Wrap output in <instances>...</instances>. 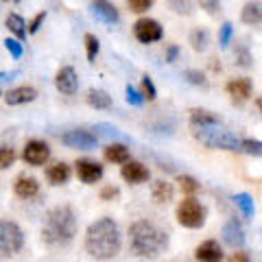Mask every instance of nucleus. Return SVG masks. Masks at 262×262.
<instances>
[{
    "label": "nucleus",
    "instance_id": "obj_1",
    "mask_svg": "<svg viewBox=\"0 0 262 262\" xmlns=\"http://www.w3.org/2000/svg\"><path fill=\"white\" fill-rule=\"evenodd\" d=\"M129 249L138 258L155 260L160 258L170 245V236L164 227L149 219H138L129 225Z\"/></svg>",
    "mask_w": 262,
    "mask_h": 262
},
{
    "label": "nucleus",
    "instance_id": "obj_2",
    "mask_svg": "<svg viewBox=\"0 0 262 262\" xmlns=\"http://www.w3.org/2000/svg\"><path fill=\"white\" fill-rule=\"evenodd\" d=\"M85 251L94 260H112L122 249V232L110 216H101L85 229Z\"/></svg>",
    "mask_w": 262,
    "mask_h": 262
},
{
    "label": "nucleus",
    "instance_id": "obj_3",
    "mask_svg": "<svg viewBox=\"0 0 262 262\" xmlns=\"http://www.w3.org/2000/svg\"><path fill=\"white\" fill-rule=\"evenodd\" d=\"M79 232V221L72 206L61 203L46 212L42 225V243L48 247H66L75 241Z\"/></svg>",
    "mask_w": 262,
    "mask_h": 262
},
{
    "label": "nucleus",
    "instance_id": "obj_4",
    "mask_svg": "<svg viewBox=\"0 0 262 262\" xmlns=\"http://www.w3.org/2000/svg\"><path fill=\"white\" fill-rule=\"evenodd\" d=\"M192 136L208 149H219V151H241L243 138L232 134L229 129L219 125H208V127H196Z\"/></svg>",
    "mask_w": 262,
    "mask_h": 262
},
{
    "label": "nucleus",
    "instance_id": "obj_5",
    "mask_svg": "<svg viewBox=\"0 0 262 262\" xmlns=\"http://www.w3.org/2000/svg\"><path fill=\"white\" fill-rule=\"evenodd\" d=\"M24 247L22 227L11 219H0V260L18 256Z\"/></svg>",
    "mask_w": 262,
    "mask_h": 262
},
{
    "label": "nucleus",
    "instance_id": "obj_6",
    "mask_svg": "<svg viewBox=\"0 0 262 262\" xmlns=\"http://www.w3.org/2000/svg\"><path fill=\"white\" fill-rule=\"evenodd\" d=\"M177 223L186 229H199L206 225L208 219V208L203 206L194 196H184V201H179L177 206Z\"/></svg>",
    "mask_w": 262,
    "mask_h": 262
},
{
    "label": "nucleus",
    "instance_id": "obj_7",
    "mask_svg": "<svg viewBox=\"0 0 262 262\" xmlns=\"http://www.w3.org/2000/svg\"><path fill=\"white\" fill-rule=\"evenodd\" d=\"M134 35L136 39L140 44H155V42H160V39L164 37V29H162V24L158 20H153V18H140V20H136L134 24Z\"/></svg>",
    "mask_w": 262,
    "mask_h": 262
},
{
    "label": "nucleus",
    "instance_id": "obj_8",
    "mask_svg": "<svg viewBox=\"0 0 262 262\" xmlns=\"http://www.w3.org/2000/svg\"><path fill=\"white\" fill-rule=\"evenodd\" d=\"M61 144L68 149H79V151H92L98 144V136L88 129H70L61 136Z\"/></svg>",
    "mask_w": 262,
    "mask_h": 262
},
{
    "label": "nucleus",
    "instance_id": "obj_9",
    "mask_svg": "<svg viewBox=\"0 0 262 262\" xmlns=\"http://www.w3.org/2000/svg\"><path fill=\"white\" fill-rule=\"evenodd\" d=\"M22 160L27 162L29 166H44V164L51 160V146L44 140H29L22 151Z\"/></svg>",
    "mask_w": 262,
    "mask_h": 262
},
{
    "label": "nucleus",
    "instance_id": "obj_10",
    "mask_svg": "<svg viewBox=\"0 0 262 262\" xmlns=\"http://www.w3.org/2000/svg\"><path fill=\"white\" fill-rule=\"evenodd\" d=\"M55 88L59 90L63 96H75L79 90V77L72 66H61L55 75Z\"/></svg>",
    "mask_w": 262,
    "mask_h": 262
},
{
    "label": "nucleus",
    "instance_id": "obj_11",
    "mask_svg": "<svg viewBox=\"0 0 262 262\" xmlns=\"http://www.w3.org/2000/svg\"><path fill=\"white\" fill-rule=\"evenodd\" d=\"M120 177L125 179L127 184H131V186H140V184H144V182H149V179H151V170L146 168L142 162L129 160L127 164H122Z\"/></svg>",
    "mask_w": 262,
    "mask_h": 262
},
{
    "label": "nucleus",
    "instance_id": "obj_12",
    "mask_svg": "<svg viewBox=\"0 0 262 262\" xmlns=\"http://www.w3.org/2000/svg\"><path fill=\"white\" fill-rule=\"evenodd\" d=\"M75 170H77V177L88 186L101 182V177H103V164L96 160H88V158L77 160Z\"/></svg>",
    "mask_w": 262,
    "mask_h": 262
},
{
    "label": "nucleus",
    "instance_id": "obj_13",
    "mask_svg": "<svg viewBox=\"0 0 262 262\" xmlns=\"http://www.w3.org/2000/svg\"><path fill=\"white\" fill-rule=\"evenodd\" d=\"M221 238H223V243L227 245V247L232 249H241L245 245V229H243V223L238 219H229L227 223L223 225V229H221Z\"/></svg>",
    "mask_w": 262,
    "mask_h": 262
},
{
    "label": "nucleus",
    "instance_id": "obj_14",
    "mask_svg": "<svg viewBox=\"0 0 262 262\" xmlns=\"http://www.w3.org/2000/svg\"><path fill=\"white\" fill-rule=\"evenodd\" d=\"M225 90H227V94L232 96V101L236 105H243L245 101H249L251 98L253 83H251V79H247V77H238V79L229 81V83L225 85Z\"/></svg>",
    "mask_w": 262,
    "mask_h": 262
},
{
    "label": "nucleus",
    "instance_id": "obj_15",
    "mask_svg": "<svg viewBox=\"0 0 262 262\" xmlns=\"http://www.w3.org/2000/svg\"><path fill=\"white\" fill-rule=\"evenodd\" d=\"M194 260L196 262H223V247L219 245V241H203L201 245H196L194 249Z\"/></svg>",
    "mask_w": 262,
    "mask_h": 262
},
{
    "label": "nucleus",
    "instance_id": "obj_16",
    "mask_svg": "<svg viewBox=\"0 0 262 262\" xmlns=\"http://www.w3.org/2000/svg\"><path fill=\"white\" fill-rule=\"evenodd\" d=\"M37 98V90L31 88V85H18L9 90V92L5 94V103L15 107V105H27V103H33Z\"/></svg>",
    "mask_w": 262,
    "mask_h": 262
},
{
    "label": "nucleus",
    "instance_id": "obj_17",
    "mask_svg": "<svg viewBox=\"0 0 262 262\" xmlns=\"http://www.w3.org/2000/svg\"><path fill=\"white\" fill-rule=\"evenodd\" d=\"M90 9H92V13L105 24H118L120 22L118 9L112 3H107V0H94V3L90 5Z\"/></svg>",
    "mask_w": 262,
    "mask_h": 262
},
{
    "label": "nucleus",
    "instance_id": "obj_18",
    "mask_svg": "<svg viewBox=\"0 0 262 262\" xmlns=\"http://www.w3.org/2000/svg\"><path fill=\"white\" fill-rule=\"evenodd\" d=\"M13 192H15V196L29 201V199H33V196H37L39 182L35 177H31V175H20L18 179H15V184H13Z\"/></svg>",
    "mask_w": 262,
    "mask_h": 262
},
{
    "label": "nucleus",
    "instance_id": "obj_19",
    "mask_svg": "<svg viewBox=\"0 0 262 262\" xmlns=\"http://www.w3.org/2000/svg\"><path fill=\"white\" fill-rule=\"evenodd\" d=\"M105 160H107L110 164H118V166H122V164H127L131 160V151L127 144L122 142H112L105 146Z\"/></svg>",
    "mask_w": 262,
    "mask_h": 262
},
{
    "label": "nucleus",
    "instance_id": "obj_20",
    "mask_svg": "<svg viewBox=\"0 0 262 262\" xmlns=\"http://www.w3.org/2000/svg\"><path fill=\"white\" fill-rule=\"evenodd\" d=\"M241 20H243V24H247V27H260L262 24V3L249 0L241 11Z\"/></svg>",
    "mask_w": 262,
    "mask_h": 262
},
{
    "label": "nucleus",
    "instance_id": "obj_21",
    "mask_svg": "<svg viewBox=\"0 0 262 262\" xmlns=\"http://www.w3.org/2000/svg\"><path fill=\"white\" fill-rule=\"evenodd\" d=\"M151 196H153V201H158V203H170L175 196V186L166 182V179H158V182H153V186H151Z\"/></svg>",
    "mask_w": 262,
    "mask_h": 262
},
{
    "label": "nucleus",
    "instance_id": "obj_22",
    "mask_svg": "<svg viewBox=\"0 0 262 262\" xmlns=\"http://www.w3.org/2000/svg\"><path fill=\"white\" fill-rule=\"evenodd\" d=\"M46 179L53 186H63L70 179V166L66 162H55L46 168Z\"/></svg>",
    "mask_w": 262,
    "mask_h": 262
},
{
    "label": "nucleus",
    "instance_id": "obj_23",
    "mask_svg": "<svg viewBox=\"0 0 262 262\" xmlns=\"http://www.w3.org/2000/svg\"><path fill=\"white\" fill-rule=\"evenodd\" d=\"M221 118L216 116L214 112H208V110H192L190 112V127H208V125H219Z\"/></svg>",
    "mask_w": 262,
    "mask_h": 262
},
{
    "label": "nucleus",
    "instance_id": "obj_24",
    "mask_svg": "<svg viewBox=\"0 0 262 262\" xmlns=\"http://www.w3.org/2000/svg\"><path fill=\"white\" fill-rule=\"evenodd\" d=\"M5 24H7V29H9V33H13L15 39H20V42L29 35V27H27V22H24V18L20 13H9Z\"/></svg>",
    "mask_w": 262,
    "mask_h": 262
},
{
    "label": "nucleus",
    "instance_id": "obj_25",
    "mask_svg": "<svg viewBox=\"0 0 262 262\" xmlns=\"http://www.w3.org/2000/svg\"><path fill=\"white\" fill-rule=\"evenodd\" d=\"M188 42H190L194 53H206L208 46H210V33H208V29H201V27L192 29L190 31V37H188Z\"/></svg>",
    "mask_w": 262,
    "mask_h": 262
},
{
    "label": "nucleus",
    "instance_id": "obj_26",
    "mask_svg": "<svg viewBox=\"0 0 262 262\" xmlns=\"http://www.w3.org/2000/svg\"><path fill=\"white\" fill-rule=\"evenodd\" d=\"M85 101H88L90 107H94V110H110V107H112V96L105 92V90L92 88V90L88 92Z\"/></svg>",
    "mask_w": 262,
    "mask_h": 262
},
{
    "label": "nucleus",
    "instance_id": "obj_27",
    "mask_svg": "<svg viewBox=\"0 0 262 262\" xmlns=\"http://www.w3.org/2000/svg\"><path fill=\"white\" fill-rule=\"evenodd\" d=\"M234 203H236V208L241 210L243 219H253V214H256V206H253V199L247 192L234 194Z\"/></svg>",
    "mask_w": 262,
    "mask_h": 262
},
{
    "label": "nucleus",
    "instance_id": "obj_28",
    "mask_svg": "<svg viewBox=\"0 0 262 262\" xmlns=\"http://www.w3.org/2000/svg\"><path fill=\"white\" fill-rule=\"evenodd\" d=\"M234 63L238 66V68H243V70L253 68V55L245 44H238L234 48Z\"/></svg>",
    "mask_w": 262,
    "mask_h": 262
},
{
    "label": "nucleus",
    "instance_id": "obj_29",
    "mask_svg": "<svg viewBox=\"0 0 262 262\" xmlns=\"http://www.w3.org/2000/svg\"><path fill=\"white\" fill-rule=\"evenodd\" d=\"M177 184H179V188H182V192L186 194V196H194L196 192H199V182L192 177V175H179L177 177Z\"/></svg>",
    "mask_w": 262,
    "mask_h": 262
},
{
    "label": "nucleus",
    "instance_id": "obj_30",
    "mask_svg": "<svg viewBox=\"0 0 262 262\" xmlns=\"http://www.w3.org/2000/svg\"><path fill=\"white\" fill-rule=\"evenodd\" d=\"M83 44H85L88 61H96V55H98V51H101V42H98V37H96V35H92V33H85Z\"/></svg>",
    "mask_w": 262,
    "mask_h": 262
},
{
    "label": "nucleus",
    "instance_id": "obj_31",
    "mask_svg": "<svg viewBox=\"0 0 262 262\" xmlns=\"http://www.w3.org/2000/svg\"><path fill=\"white\" fill-rule=\"evenodd\" d=\"M241 153L253 155V158H262V142L260 140H251V138H243Z\"/></svg>",
    "mask_w": 262,
    "mask_h": 262
},
{
    "label": "nucleus",
    "instance_id": "obj_32",
    "mask_svg": "<svg viewBox=\"0 0 262 262\" xmlns=\"http://www.w3.org/2000/svg\"><path fill=\"white\" fill-rule=\"evenodd\" d=\"M168 7L177 15H192V11H194L192 0H168Z\"/></svg>",
    "mask_w": 262,
    "mask_h": 262
},
{
    "label": "nucleus",
    "instance_id": "obj_33",
    "mask_svg": "<svg viewBox=\"0 0 262 262\" xmlns=\"http://www.w3.org/2000/svg\"><path fill=\"white\" fill-rule=\"evenodd\" d=\"M140 94L144 96V101H155L158 98V90H155V83L149 75L142 77V83H140Z\"/></svg>",
    "mask_w": 262,
    "mask_h": 262
},
{
    "label": "nucleus",
    "instance_id": "obj_34",
    "mask_svg": "<svg viewBox=\"0 0 262 262\" xmlns=\"http://www.w3.org/2000/svg\"><path fill=\"white\" fill-rule=\"evenodd\" d=\"M184 79H186L190 85H196V88H206V85H208L206 75H203L201 70H194V68L186 70V72H184Z\"/></svg>",
    "mask_w": 262,
    "mask_h": 262
},
{
    "label": "nucleus",
    "instance_id": "obj_35",
    "mask_svg": "<svg viewBox=\"0 0 262 262\" xmlns=\"http://www.w3.org/2000/svg\"><path fill=\"white\" fill-rule=\"evenodd\" d=\"M232 35H234V27L232 22H223L219 29V46L221 48H227L229 42H232Z\"/></svg>",
    "mask_w": 262,
    "mask_h": 262
},
{
    "label": "nucleus",
    "instance_id": "obj_36",
    "mask_svg": "<svg viewBox=\"0 0 262 262\" xmlns=\"http://www.w3.org/2000/svg\"><path fill=\"white\" fill-rule=\"evenodd\" d=\"M5 48L9 51V55L13 57V59H20V57L24 55V46L20 39H15V37H7L5 39Z\"/></svg>",
    "mask_w": 262,
    "mask_h": 262
},
{
    "label": "nucleus",
    "instance_id": "obj_37",
    "mask_svg": "<svg viewBox=\"0 0 262 262\" xmlns=\"http://www.w3.org/2000/svg\"><path fill=\"white\" fill-rule=\"evenodd\" d=\"M15 151L11 149V146H0V170H5V168H9L11 164L15 162Z\"/></svg>",
    "mask_w": 262,
    "mask_h": 262
},
{
    "label": "nucleus",
    "instance_id": "obj_38",
    "mask_svg": "<svg viewBox=\"0 0 262 262\" xmlns=\"http://www.w3.org/2000/svg\"><path fill=\"white\" fill-rule=\"evenodd\" d=\"M153 3L155 0H127V7L134 13H146L153 7Z\"/></svg>",
    "mask_w": 262,
    "mask_h": 262
},
{
    "label": "nucleus",
    "instance_id": "obj_39",
    "mask_svg": "<svg viewBox=\"0 0 262 262\" xmlns=\"http://www.w3.org/2000/svg\"><path fill=\"white\" fill-rule=\"evenodd\" d=\"M125 98H127V103L129 105H134V107H140V105L144 103V96L140 94V90H136L134 85H127L125 88Z\"/></svg>",
    "mask_w": 262,
    "mask_h": 262
},
{
    "label": "nucleus",
    "instance_id": "obj_40",
    "mask_svg": "<svg viewBox=\"0 0 262 262\" xmlns=\"http://www.w3.org/2000/svg\"><path fill=\"white\" fill-rule=\"evenodd\" d=\"M199 7L208 15H216L221 11V3H219V0H199Z\"/></svg>",
    "mask_w": 262,
    "mask_h": 262
},
{
    "label": "nucleus",
    "instance_id": "obj_41",
    "mask_svg": "<svg viewBox=\"0 0 262 262\" xmlns=\"http://www.w3.org/2000/svg\"><path fill=\"white\" fill-rule=\"evenodd\" d=\"M44 20H46V11H39V13L35 15V18H33V20L27 24V27H29V33H37V31H39V27L44 24Z\"/></svg>",
    "mask_w": 262,
    "mask_h": 262
},
{
    "label": "nucleus",
    "instance_id": "obj_42",
    "mask_svg": "<svg viewBox=\"0 0 262 262\" xmlns=\"http://www.w3.org/2000/svg\"><path fill=\"white\" fill-rule=\"evenodd\" d=\"M118 194H120V190H118L116 186H105V188H101V199L103 201H114Z\"/></svg>",
    "mask_w": 262,
    "mask_h": 262
},
{
    "label": "nucleus",
    "instance_id": "obj_43",
    "mask_svg": "<svg viewBox=\"0 0 262 262\" xmlns=\"http://www.w3.org/2000/svg\"><path fill=\"white\" fill-rule=\"evenodd\" d=\"M177 57H179V46L177 44H168L166 53H164V59H166V63H175Z\"/></svg>",
    "mask_w": 262,
    "mask_h": 262
},
{
    "label": "nucleus",
    "instance_id": "obj_44",
    "mask_svg": "<svg viewBox=\"0 0 262 262\" xmlns=\"http://www.w3.org/2000/svg\"><path fill=\"white\" fill-rule=\"evenodd\" d=\"M227 262H251V256L247 251H243V249H234V253L229 256Z\"/></svg>",
    "mask_w": 262,
    "mask_h": 262
},
{
    "label": "nucleus",
    "instance_id": "obj_45",
    "mask_svg": "<svg viewBox=\"0 0 262 262\" xmlns=\"http://www.w3.org/2000/svg\"><path fill=\"white\" fill-rule=\"evenodd\" d=\"M3 3H9V5H15V3H20V0H3Z\"/></svg>",
    "mask_w": 262,
    "mask_h": 262
},
{
    "label": "nucleus",
    "instance_id": "obj_46",
    "mask_svg": "<svg viewBox=\"0 0 262 262\" xmlns=\"http://www.w3.org/2000/svg\"><path fill=\"white\" fill-rule=\"evenodd\" d=\"M258 107H260V112H262V98H260V101H258Z\"/></svg>",
    "mask_w": 262,
    "mask_h": 262
}]
</instances>
